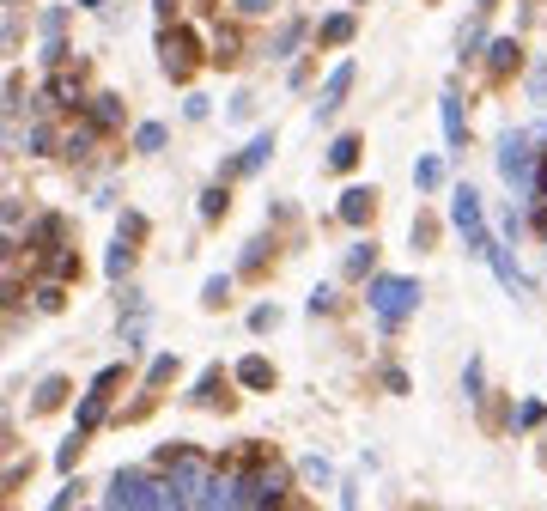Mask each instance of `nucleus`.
Listing matches in <instances>:
<instances>
[{
	"mask_svg": "<svg viewBox=\"0 0 547 511\" xmlns=\"http://www.w3.org/2000/svg\"><path fill=\"white\" fill-rule=\"evenodd\" d=\"M98 511H171V499H165V475L152 469V463H122V469L104 481Z\"/></svg>",
	"mask_w": 547,
	"mask_h": 511,
	"instance_id": "1",
	"label": "nucleus"
},
{
	"mask_svg": "<svg viewBox=\"0 0 547 511\" xmlns=\"http://www.w3.org/2000/svg\"><path fill=\"white\" fill-rule=\"evenodd\" d=\"M365 305H371L383 335H402V323L420 311V280L414 274H377V280H365Z\"/></svg>",
	"mask_w": 547,
	"mask_h": 511,
	"instance_id": "2",
	"label": "nucleus"
},
{
	"mask_svg": "<svg viewBox=\"0 0 547 511\" xmlns=\"http://www.w3.org/2000/svg\"><path fill=\"white\" fill-rule=\"evenodd\" d=\"M493 165H499L505 189H517V195H529V201H535V177H541V153H535V134L511 128V134L499 140V153H493Z\"/></svg>",
	"mask_w": 547,
	"mask_h": 511,
	"instance_id": "3",
	"label": "nucleus"
},
{
	"mask_svg": "<svg viewBox=\"0 0 547 511\" xmlns=\"http://www.w3.org/2000/svg\"><path fill=\"white\" fill-rule=\"evenodd\" d=\"M450 226L462 232V250H468V256H481V262H487V256L499 250V244H493V232H487L481 195L468 189V183H456V189H450Z\"/></svg>",
	"mask_w": 547,
	"mask_h": 511,
	"instance_id": "4",
	"label": "nucleus"
},
{
	"mask_svg": "<svg viewBox=\"0 0 547 511\" xmlns=\"http://www.w3.org/2000/svg\"><path fill=\"white\" fill-rule=\"evenodd\" d=\"M201 55H213V49H201V31H195V25H183V19H177V25H159V67L171 73L177 86L201 67Z\"/></svg>",
	"mask_w": 547,
	"mask_h": 511,
	"instance_id": "5",
	"label": "nucleus"
},
{
	"mask_svg": "<svg viewBox=\"0 0 547 511\" xmlns=\"http://www.w3.org/2000/svg\"><path fill=\"white\" fill-rule=\"evenodd\" d=\"M86 104H92V92L80 86V73H49L43 80V98H37V110H67V116H86Z\"/></svg>",
	"mask_w": 547,
	"mask_h": 511,
	"instance_id": "6",
	"label": "nucleus"
},
{
	"mask_svg": "<svg viewBox=\"0 0 547 511\" xmlns=\"http://www.w3.org/2000/svg\"><path fill=\"white\" fill-rule=\"evenodd\" d=\"M268 159H274V128L250 134V146H244V153H231V159L219 165V183H238V177H256V171H262Z\"/></svg>",
	"mask_w": 547,
	"mask_h": 511,
	"instance_id": "7",
	"label": "nucleus"
},
{
	"mask_svg": "<svg viewBox=\"0 0 547 511\" xmlns=\"http://www.w3.org/2000/svg\"><path fill=\"white\" fill-rule=\"evenodd\" d=\"M353 61H335V73H329V80L317 86V104H310V110H317V122H335V110L347 104V92H353Z\"/></svg>",
	"mask_w": 547,
	"mask_h": 511,
	"instance_id": "8",
	"label": "nucleus"
},
{
	"mask_svg": "<svg viewBox=\"0 0 547 511\" xmlns=\"http://www.w3.org/2000/svg\"><path fill=\"white\" fill-rule=\"evenodd\" d=\"M25 250H31V256H55V250H67V219H61V213L31 219V226H25Z\"/></svg>",
	"mask_w": 547,
	"mask_h": 511,
	"instance_id": "9",
	"label": "nucleus"
},
{
	"mask_svg": "<svg viewBox=\"0 0 547 511\" xmlns=\"http://www.w3.org/2000/svg\"><path fill=\"white\" fill-rule=\"evenodd\" d=\"M225 384H231V372H219V365H207V372H201V378L183 390V402H189V408H231Z\"/></svg>",
	"mask_w": 547,
	"mask_h": 511,
	"instance_id": "10",
	"label": "nucleus"
},
{
	"mask_svg": "<svg viewBox=\"0 0 547 511\" xmlns=\"http://www.w3.org/2000/svg\"><path fill=\"white\" fill-rule=\"evenodd\" d=\"M371 213H377V189H371V183L341 189V201H335V219H341V226H371Z\"/></svg>",
	"mask_w": 547,
	"mask_h": 511,
	"instance_id": "11",
	"label": "nucleus"
},
{
	"mask_svg": "<svg viewBox=\"0 0 547 511\" xmlns=\"http://www.w3.org/2000/svg\"><path fill=\"white\" fill-rule=\"evenodd\" d=\"M80 122H92L98 134H116L122 122H128V104H122V92H92V104H86V116Z\"/></svg>",
	"mask_w": 547,
	"mask_h": 511,
	"instance_id": "12",
	"label": "nucleus"
},
{
	"mask_svg": "<svg viewBox=\"0 0 547 511\" xmlns=\"http://www.w3.org/2000/svg\"><path fill=\"white\" fill-rule=\"evenodd\" d=\"M110 402H116V396H104V390H92V384H86V396L73 402V432H86V438H92V432L110 420Z\"/></svg>",
	"mask_w": 547,
	"mask_h": 511,
	"instance_id": "13",
	"label": "nucleus"
},
{
	"mask_svg": "<svg viewBox=\"0 0 547 511\" xmlns=\"http://www.w3.org/2000/svg\"><path fill=\"white\" fill-rule=\"evenodd\" d=\"M310 31H317V25H310L304 13H292V19H286L274 37H268V55H274V61H292V55L304 49V37H310Z\"/></svg>",
	"mask_w": 547,
	"mask_h": 511,
	"instance_id": "14",
	"label": "nucleus"
},
{
	"mask_svg": "<svg viewBox=\"0 0 547 511\" xmlns=\"http://www.w3.org/2000/svg\"><path fill=\"white\" fill-rule=\"evenodd\" d=\"M438 122H444V140H450V146H468V110H462V92H456V86H444Z\"/></svg>",
	"mask_w": 547,
	"mask_h": 511,
	"instance_id": "15",
	"label": "nucleus"
},
{
	"mask_svg": "<svg viewBox=\"0 0 547 511\" xmlns=\"http://www.w3.org/2000/svg\"><path fill=\"white\" fill-rule=\"evenodd\" d=\"M231 384H244V390H256V396H268V390H274V365H268L262 353H244L238 365H231Z\"/></svg>",
	"mask_w": 547,
	"mask_h": 511,
	"instance_id": "16",
	"label": "nucleus"
},
{
	"mask_svg": "<svg viewBox=\"0 0 547 511\" xmlns=\"http://www.w3.org/2000/svg\"><path fill=\"white\" fill-rule=\"evenodd\" d=\"M341 274H347V280H377V238H359V244L341 256Z\"/></svg>",
	"mask_w": 547,
	"mask_h": 511,
	"instance_id": "17",
	"label": "nucleus"
},
{
	"mask_svg": "<svg viewBox=\"0 0 547 511\" xmlns=\"http://www.w3.org/2000/svg\"><path fill=\"white\" fill-rule=\"evenodd\" d=\"M98 140H104V134H98L92 122H80V128H67V134H61V159H67V165H86Z\"/></svg>",
	"mask_w": 547,
	"mask_h": 511,
	"instance_id": "18",
	"label": "nucleus"
},
{
	"mask_svg": "<svg viewBox=\"0 0 547 511\" xmlns=\"http://www.w3.org/2000/svg\"><path fill=\"white\" fill-rule=\"evenodd\" d=\"M487 268L499 274V286H511V292H517V299H529V292H535V286H529V274L517 268V256H511V250H493V256H487Z\"/></svg>",
	"mask_w": 547,
	"mask_h": 511,
	"instance_id": "19",
	"label": "nucleus"
},
{
	"mask_svg": "<svg viewBox=\"0 0 547 511\" xmlns=\"http://www.w3.org/2000/svg\"><path fill=\"white\" fill-rule=\"evenodd\" d=\"M183 372V359L177 353H152V365H146V378H140V396H159L171 378Z\"/></svg>",
	"mask_w": 547,
	"mask_h": 511,
	"instance_id": "20",
	"label": "nucleus"
},
{
	"mask_svg": "<svg viewBox=\"0 0 547 511\" xmlns=\"http://www.w3.org/2000/svg\"><path fill=\"white\" fill-rule=\"evenodd\" d=\"M359 159H365V140H359V134H335V140H329V171L347 177V171H359Z\"/></svg>",
	"mask_w": 547,
	"mask_h": 511,
	"instance_id": "21",
	"label": "nucleus"
},
{
	"mask_svg": "<svg viewBox=\"0 0 547 511\" xmlns=\"http://www.w3.org/2000/svg\"><path fill=\"white\" fill-rule=\"evenodd\" d=\"M481 61H487V73H517V67H523V43H517V37H493Z\"/></svg>",
	"mask_w": 547,
	"mask_h": 511,
	"instance_id": "22",
	"label": "nucleus"
},
{
	"mask_svg": "<svg viewBox=\"0 0 547 511\" xmlns=\"http://www.w3.org/2000/svg\"><path fill=\"white\" fill-rule=\"evenodd\" d=\"M353 31H359V19H353V13H329V19L317 25V43H323V49H347V43H353Z\"/></svg>",
	"mask_w": 547,
	"mask_h": 511,
	"instance_id": "23",
	"label": "nucleus"
},
{
	"mask_svg": "<svg viewBox=\"0 0 547 511\" xmlns=\"http://www.w3.org/2000/svg\"><path fill=\"white\" fill-rule=\"evenodd\" d=\"M67 390H73V384H67L61 372H49V378H43V384L31 390V414H55V408L67 402Z\"/></svg>",
	"mask_w": 547,
	"mask_h": 511,
	"instance_id": "24",
	"label": "nucleus"
},
{
	"mask_svg": "<svg viewBox=\"0 0 547 511\" xmlns=\"http://www.w3.org/2000/svg\"><path fill=\"white\" fill-rule=\"evenodd\" d=\"M195 213H201V226H213V219H225V213H231V189H225V183L213 177V183L201 189V201H195Z\"/></svg>",
	"mask_w": 547,
	"mask_h": 511,
	"instance_id": "25",
	"label": "nucleus"
},
{
	"mask_svg": "<svg viewBox=\"0 0 547 511\" xmlns=\"http://www.w3.org/2000/svg\"><path fill=\"white\" fill-rule=\"evenodd\" d=\"M134 256H140V250L116 238V244H110V256H104V274H110L116 286H128V274H134Z\"/></svg>",
	"mask_w": 547,
	"mask_h": 511,
	"instance_id": "26",
	"label": "nucleus"
},
{
	"mask_svg": "<svg viewBox=\"0 0 547 511\" xmlns=\"http://www.w3.org/2000/svg\"><path fill=\"white\" fill-rule=\"evenodd\" d=\"M80 457H86V432H67L61 445H55V469L73 481V469H80Z\"/></svg>",
	"mask_w": 547,
	"mask_h": 511,
	"instance_id": "27",
	"label": "nucleus"
},
{
	"mask_svg": "<svg viewBox=\"0 0 547 511\" xmlns=\"http://www.w3.org/2000/svg\"><path fill=\"white\" fill-rule=\"evenodd\" d=\"M43 280H80V256H73V244L67 250H55V256H43Z\"/></svg>",
	"mask_w": 547,
	"mask_h": 511,
	"instance_id": "28",
	"label": "nucleus"
},
{
	"mask_svg": "<svg viewBox=\"0 0 547 511\" xmlns=\"http://www.w3.org/2000/svg\"><path fill=\"white\" fill-rule=\"evenodd\" d=\"M462 402H475V408L487 402V365H481V359L462 365Z\"/></svg>",
	"mask_w": 547,
	"mask_h": 511,
	"instance_id": "29",
	"label": "nucleus"
},
{
	"mask_svg": "<svg viewBox=\"0 0 547 511\" xmlns=\"http://www.w3.org/2000/svg\"><path fill=\"white\" fill-rule=\"evenodd\" d=\"M201 305H207V311H225V305H231V274H207V280H201Z\"/></svg>",
	"mask_w": 547,
	"mask_h": 511,
	"instance_id": "30",
	"label": "nucleus"
},
{
	"mask_svg": "<svg viewBox=\"0 0 547 511\" xmlns=\"http://www.w3.org/2000/svg\"><path fill=\"white\" fill-rule=\"evenodd\" d=\"M165 140H171L165 122H140V128H134V153H165Z\"/></svg>",
	"mask_w": 547,
	"mask_h": 511,
	"instance_id": "31",
	"label": "nucleus"
},
{
	"mask_svg": "<svg viewBox=\"0 0 547 511\" xmlns=\"http://www.w3.org/2000/svg\"><path fill=\"white\" fill-rule=\"evenodd\" d=\"M238 49H244V37L225 25V31L213 37V55H207V61H219V67H238Z\"/></svg>",
	"mask_w": 547,
	"mask_h": 511,
	"instance_id": "32",
	"label": "nucleus"
},
{
	"mask_svg": "<svg viewBox=\"0 0 547 511\" xmlns=\"http://www.w3.org/2000/svg\"><path fill=\"white\" fill-rule=\"evenodd\" d=\"M25 140H31L37 159H43V153H61V134H55L49 122H25Z\"/></svg>",
	"mask_w": 547,
	"mask_h": 511,
	"instance_id": "33",
	"label": "nucleus"
},
{
	"mask_svg": "<svg viewBox=\"0 0 547 511\" xmlns=\"http://www.w3.org/2000/svg\"><path fill=\"white\" fill-rule=\"evenodd\" d=\"M298 475H304L310 487H341V481H335V463H329V457H304V463H298Z\"/></svg>",
	"mask_w": 547,
	"mask_h": 511,
	"instance_id": "34",
	"label": "nucleus"
},
{
	"mask_svg": "<svg viewBox=\"0 0 547 511\" xmlns=\"http://www.w3.org/2000/svg\"><path fill=\"white\" fill-rule=\"evenodd\" d=\"M37 31H43V43H67L61 31H67V7H43L37 13Z\"/></svg>",
	"mask_w": 547,
	"mask_h": 511,
	"instance_id": "35",
	"label": "nucleus"
},
{
	"mask_svg": "<svg viewBox=\"0 0 547 511\" xmlns=\"http://www.w3.org/2000/svg\"><path fill=\"white\" fill-rule=\"evenodd\" d=\"M268 256H274V238H250V244H244V256H238V274H256Z\"/></svg>",
	"mask_w": 547,
	"mask_h": 511,
	"instance_id": "36",
	"label": "nucleus"
},
{
	"mask_svg": "<svg viewBox=\"0 0 547 511\" xmlns=\"http://www.w3.org/2000/svg\"><path fill=\"white\" fill-rule=\"evenodd\" d=\"M517 432H547V402H517Z\"/></svg>",
	"mask_w": 547,
	"mask_h": 511,
	"instance_id": "37",
	"label": "nucleus"
},
{
	"mask_svg": "<svg viewBox=\"0 0 547 511\" xmlns=\"http://www.w3.org/2000/svg\"><path fill=\"white\" fill-rule=\"evenodd\" d=\"M31 299H37V311H61V305H67V286H61V280H37Z\"/></svg>",
	"mask_w": 547,
	"mask_h": 511,
	"instance_id": "38",
	"label": "nucleus"
},
{
	"mask_svg": "<svg viewBox=\"0 0 547 511\" xmlns=\"http://www.w3.org/2000/svg\"><path fill=\"white\" fill-rule=\"evenodd\" d=\"M80 493H86V481L73 475V481H61V493H49V505H43V511H73V505H80Z\"/></svg>",
	"mask_w": 547,
	"mask_h": 511,
	"instance_id": "39",
	"label": "nucleus"
},
{
	"mask_svg": "<svg viewBox=\"0 0 547 511\" xmlns=\"http://www.w3.org/2000/svg\"><path fill=\"white\" fill-rule=\"evenodd\" d=\"M335 305H341V299H335V286H310V299H304L310 317H335Z\"/></svg>",
	"mask_w": 547,
	"mask_h": 511,
	"instance_id": "40",
	"label": "nucleus"
},
{
	"mask_svg": "<svg viewBox=\"0 0 547 511\" xmlns=\"http://www.w3.org/2000/svg\"><path fill=\"white\" fill-rule=\"evenodd\" d=\"M280 317H286L280 305H256V311H250V335H274V329H280Z\"/></svg>",
	"mask_w": 547,
	"mask_h": 511,
	"instance_id": "41",
	"label": "nucleus"
},
{
	"mask_svg": "<svg viewBox=\"0 0 547 511\" xmlns=\"http://www.w3.org/2000/svg\"><path fill=\"white\" fill-rule=\"evenodd\" d=\"M414 183H420V189H438V183H444V165H438V159H420V165H414Z\"/></svg>",
	"mask_w": 547,
	"mask_h": 511,
	"instance_id": "42",
	"label": "nucleus"
},
{
	"mask_svg": "<svg viewBox=\"0 0 547 511\" xmlns=\"http://www.w3.org/2000/svg\"><path fill=\"white\" fill-rule=\"evenodd\" d=\"M225 116H231V122H250V116H256V92H238V98L225 104Z\"/></svg>",
	"mask_w": 547,
	"mask_h": 511,
	"instance_id": "43",
	"label": "nucleus"
},
{
	"mask_svg": "<svg viewBox=\"0 0 547 511\" xmlns=\"http://www.w3.org/2000/svg\"><path fill=\"white\" fill-rule=\"evenodd\" d=\"M231 7H238V19H268L280 0H231Z\"/></svg>",
	"mask_w": 547,
	"mask_h": 511,
	"instance_id": "44",
	"label": "nucleus"
},
{
	"mask_svg": "<svg viewBox=\"0 0 547 511\" xmlns=\"http://www.w3.org/2000/svg\"><path fill=\"white\" fill-rule=\"evenodd\" d=\"M377 378H383V390H389V396H408V372H402V365H383Z\"/></svg>",
	"mask_w": 547,
	"mask_h": 511,
	"instance_id": "45",
	"label": "nucleus"
},
{
	"mask_svg": "<svg viewBox=\"0 0 547 511\" xmlns=\"http://www.w3.org/2000/svg\"><path fill=\"white\" fill-rule=\"evenodd\" d=\"M116 238H122V244H140V238H146V219H140V213H122V232H116Z\"/></svg>",
	"mask_w": 547,
	"mask_h": 511,
	"instance_id": "46",
	"label": "nucleus"
},
{
	"mask_svg": "<svg viewBox=\"0 0 547 511\" xmlns=\"http://www.w3.org/2000/svg\"><path fill=\"white\" fill-rule=\"evenodd\" d=\"M183 116H189V122H207V116H213V104H207L201 92H189V98H183Z\"/></svg>",
	"mask_w": 547,
	"mask_h": 511,
	"instance_id": "47",
	"label": "nucleus"
},
{
	"mask_svg": "<svg viewBox=\"0 0 547 511\" xmlns=\"http://www.w3.org/2000/svg\"><path fill=\"white\" fill-rule=\"evenodd\" d=\"M432 238H438V219H426V213H420V219H414V244H420V250H432Z\"/></svg>",
	"mask_w": 547,
	"mask_h": 511,
	"instance_id": "48",
	"label": "nucleus"
},
{
	"mask_svg": "<svg viewBox=\"0 0 547 511\" xmlns=\"http://www.w3.org/2000/svg\"><path fill=\"white\" fill-rule=\"evenodd\" d=\"M25 475H31V463H19V457H7V493H19V487H25Z\"/></svg>",
	"mask_w": 547,
	"mask_h": 511,
	"instance_id": "49",
	"label": "nucleus"
},
{
	"mask_svg": "<svg viewBox=\"0 0 547 511\" xmlns=\"http://www.w3.org/2000/svg\"><path fill=\"white\" fill-rule=\"evenodd\" d=\"M335 499H341V511H359V481H341Z\"/></svg>",
	"mask_w": 547,
	"mask_h": 511,
	"instance_id": "50",
	"label": "nucleus"
},
{
	"mask_svg": "<svg viewBox=\"0 0 547 511\" xmlns=\"http://www.w3.org/2000/svg\"><path fill=\"white\" fill-rule=\"evenodd\" d=\"M152 13H159V25H177V0H152Z\"/></svg>",
	"mask_w": 547,
	"mask_h": 511,
	"instance_id": "51",
	"label": "nucleus"
},
{
	"mask_svg": "<svg viewBox=\"0 0 547 511\" xmlns=\"http://www.w3.org/2000/svg\"><path fill=\"white\" fill-rule=\"evenodd\" d=\"M529 219H535V232L547 238V201H529Z\"/></svg>",
	"mask_w": 547,
	"mask_h": 511,
	"instance_id": "52",
	"label": "nucleus"
},
{
	"mask_svg": "<svg viewBox=\"0 0 547 511\" xmlns=\"http://www.w3.org/2000/svg\"><path fill=\"white\" fill-rule=\"evenodd\" d=\"M80 7H92V13H104V0H80Z\"/></svg>",
	"mask_w": 547,
	"mask_h": 511,
	"instance_id": "53",
	"label": "nucleus"
},
{
	"mask_svg": "<svg viewBox=\"0 0 547 511\" xmlns=\"http://www.w3.org/2000/svg\"><path fill=\"white\" fill-rule=\"evenodd\" d=\"M487 7H499V0H475V13H487Z\"/></svg>",
	"mask_w": 547,
	"mask_h": 511,
	"instance_id": "54",
	"label": "nucleus"
},
{
	"mask_svg": "<svg viewBox=\"0 0 547 511\" xmlns=\"http://www.w3.org/2000/svg\"><path fill=\"white\" fill-rule=\"evenodd\" d=\"M353 7H365V0H353Z\"/></svg>",
	"mask_w": 547,
	"mask_h": 511,
	"instance_id": "55",
	"label": "nucleus"
},
{
	"mask_svg": "<svg viewBox=\"0 0 547 511\" xmlns=\"http://www.w3.org/2000/svg\"><path fill=\"white\" fill-rule=\"evenodd\" d=\"M92 511H98V505H92Z\"/></svg>",
	"mask_w": 547,
	"mask_h": 511,
	"instance_id": "56",
	"label": "nucleus"
}]
</instances>
